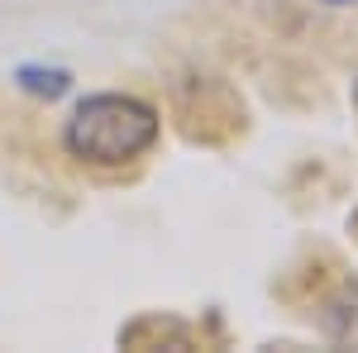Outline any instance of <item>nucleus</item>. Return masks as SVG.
Here are the masks:
<instances>
[{"label":"nucleus","mask_w":358,"mask_h":353,"mask_svg":"<svg viewBox=\"0 0 358 353\" xmlns=\"http://www.w3.org/2000/svg\"><path fill=\"white\" fill-rule=\"evenodd\" d=\"M15 82L24 86L29 96H38V101H57V96H67L72 72H62V67H20Z\"/></svg>","instance_id":"3"},{"label":"nucleus","mask_w":358,"mask_h":353,"mask_svg":"<svg viewBox=\"0 0 358 353\" xmlns=\"http://www.w3.org/2000/svg\"><path fill=\"white\" fill-rule=\"evenodd\" d=\"M330 5H344V0H330Z\"/></svg>","instance_id":"5"},{"label":"nucleus","mask_w":358,"mask_h":353,"mask_svg":"<svg viewBox=\"0 0 358 353\" xmlns=\"http://www.w3.org/2000/svg\"><path fill=\"white\" fill-rule=\"evenodd\" d=\"M158 138V110L138 96L124 91H101V96H86L82 106L72 110L62 143L77 163L91 167H124L143 158Z\"/></svg>","instance_id":"1"},{"label":"nucleus","mask_w":358,"mask_h":353,"mask_svg":"<svg viewBox=\"0 0 358 353\" xmlns=\"http://www.w3.org/2000/svg\"><path fill=\"white\" fill-rule=\"evenodd\" d=\"M354 106H358V82H354Z\"/></svg>","instance_id":"4"},{"label":"nucleus","mask_w":358,"mask_h":353,"mask_svg":"<svg viewBox=\"0 0 358 353\" xmlns=\"http://www.w3.org/2000/svg\"><path fill=\"white\" fill-rule=\"evenodd\" d=\"M320 325H325V334H330L334 344H354L358 349V287H344L339 296L325 301Z\"/></svg>","instance_id":"2"}]
</instances>
